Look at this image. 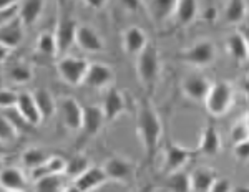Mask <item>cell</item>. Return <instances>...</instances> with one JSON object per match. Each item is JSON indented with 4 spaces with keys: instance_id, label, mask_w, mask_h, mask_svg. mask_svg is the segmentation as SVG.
<instances>
[{
    "instance_id": "cell-10",
    "label": "cell",
    "mask_w": 249,
    "mask_h": 192,
    "mask_svg": "<svg viewBox=\"0 0 249 192\" xmlns=\"http://www.w3.org/2000/svg\"><path fill=\"white\" fill-rule=\"evenodd\" d=\"M60 116L68 129H82L83 123V108L75 98H63L60 101Z\"/></svg>"
},
{
    "instance_id": "cell-22",
    "label": "cell",
    "mask_w": 249,
    "mask_h": 192,
    "mask_svg": "<svg viewBox=\"0 0 249 192\" xmlns=\"http://www.w3.org/2000/svg\"><path fill=\"white\" fill-rule=\"evenodd\" d=\"M67 164L68 161L65 158H62V156H52L43 164H40L38 167L32 169V179L35 181V179L47 174H63L67 171Z\"/></svg>"
},
{
    "instance_id": "cell-23",
    "label": "cell",
    "mask_w": 249,
    "mask_h": 192,
    "mask_svg": "<svg viewBox=\"0 0 249 192\" xmlns=\"http://www.w3.org/2000/svg\"><path fill=\"white\" fill-rule=\"evenodd\" d=\"M45 7V0H23L20 5V20L25 27H32L37 23Z\"/></svg>"
},
{
    "instance_id": "cell-42",
    "label": "cell",
    "mask_w": 249,
    "mask_h": 192,
    "mask_svg": "<svg viewBox=\"0 0 249 192\" xmlns=\"http://www.w3.org/2000/svg\"><path fill=\"white\" fill-rule=\"evenodd\" d=\"M216 15H218V12H216L214 7H210V9H206V12H204V18L206 20H214Z\"/></svg>"
},
{
    "instance_id": "cell-40",
    "label": "cell",
    "mask_w": 249,
    "mask_h": 192,
    "mask_svg": "<svg viewBox=\"0 0 249 192\" xmlns=\"http://www.w3.org/2000/svg\"><path fill=\"white\" fill-rule=\"evenodd\" d=\"M120 3L126 9L128 12H136L140 10V5H142V2L140 0H120Z\"/></svg>"
},
{
    "instance_id": "cell-38",
    "label": "cell",
    "mask_w": 249,
    "mask_h": 192,
    "mask_svg": "<svg viewBox=\"0 0 249 192\" xmlns=\"http://www.w3.org/2000/svg\"><path fill=\"white\" fill-rule=\"evenodd\" d=\"M234 156L238 161H243V162L249 161V139L234 144Z\"/></svg>"
},
{
    "instance_id": "cell-29",
    "label": "cell",
    "mask_w": 249,
    "mask_h": 192,
    "mask_svg": "<svg viewBox=\"0 0 249 192\" xmlns=\"http://www.w3.org/2000/svg\"><path fill=\"white\" fill-rule=\"evenodd\" d=\"M35 101H37V106L40 110V114H42V119H48L50 116H53L55 113V99L53 96L48 93L47 90H35L34 91Z\"/></svg>"
},
{
    "instance_id": "cell-36",
    "label": "cell",
    "mask_w": 249,
    "mask_h": 192,
    "mask_svg": "<svg viewBox=\"0 0 249 192\" xmlns=\"http://www.w3.org/2000/svg\"><path fill=\"white\" fill-rule=\"evenodd\" d=\"M18 134V129L12 125V121L9 118L2 114V121H0V138H2L3 143H10L17 138Z\"/></svg>"
},
{
    "instance_id": "cell-27",
    "label": "cell",
    "mask_w": 249,
    "mask_h": 192,
    "mask_svg": "<svg viewBox=\"0 0 249 192\" xmlns=\"http://www.w3.org/2000/svg\"><path fill=\"white\" fill-rule=\"evenodd\" d=\"M175 14L179 25H190L198 15V2L196 0H178Z\"/></svg>"
},
{
    "instance_id": "cell-45",
    "label": "cell",
    "mask_w": 249,
    "mask_h": 192,
    "mask_svg": "<svg viewBox=\"0 0 249 192\" xmlns=\"http://www.w3.org/2000/svg\"><path fill=\"white\" fill-rule=\"evenodd\" d=\"M243 88H244V93H246V95L249 96V78L243 83Z\"/></svg>"
},
{
    "instance_id": "cell-39",
    "label": "cell",
    "mask_w": 249,
    "mask_h": 192,
    "mask_svg": "<svg viewBox=\"0 0 249 192\" xmlns=\"http://www.w3.org/2000/svg\"><path fill=\"white\" fill-rule=\"evenodd\" d=\"M234 191V187L231 186V181L226 177H216L214 184H213L211 192H231Z\"/></svg>"
},
{
    "instance_id": "cell-20",
    "label": "cell",
    "mask_w": 249,
    "mask_h": 192,
    "mask_svg": "<svg viewBox=\"0 0 249 192\" xmlns=\"http://www.w3.org/2000/svg\"><path fill=\"white\" fill-rule=\"evenodd\" d=\"M123 45L126 53L138 55L144 47L148 45L146 33L140 27H128L123 33Z\"/></svg>"
},
{
    "instance_id": "cell-46",
    "label": "cell",
    "mask_w": 249,
    "mask_h": 192,
    "mask_svg": "<svg viewBox=\"0 0 249 192\" xmlns=\"http://www.w3.org/2000/svg\"><path fill=\"white\" fill-rule=\"evenodd\" d=\"M60 2H62V3H63V2H67V0H60Z\"/></svg>"
},
{
    "instance_id": "cell-33",
    "label": "cell",
    "mask_w": 249,
    "mask_h": 192,
    "mask_svg": "<svg viewBox=\"0 0 249 192\" xmlns=\"http://www.w3.org/2000/svg\"><path fill=\"white\" fill-rule=\"evenodd\" d=\"M90 167V161H88V158L85 156H73V158L68 161L67 164V171L65 174L71 176V177H78L82 173H85V171Z\"/></svg>"
},
{
    "instance_id": "cell-35",
    "label": "cell",
    "mask_w": 249,
    "mask_h": 192,
    "mask_svg": "<svg viewBox=\"0 0 249 192\" xmlns=\"http://www.w3.org/2000/svg\"><path fill=\"white\" fill-rule=\"evenodd\" d=\"M9 75L12 81H15L17 85H25V83H29L32 80L34 73H32V70L27 65H15L10 68Z\"/></svg>"
},
{
    "instance_id": "cell-14",
    "label": "cell",
    "mask_w": 249,
    "mask_h": 192,
    "mask_svg": "<svg viewBox=\"0 0 249 192\" xmlns=\"http://www.w3.org/2000/svg\"><path fill=\"white\" fill-rule=\"evenodd\" d=\"M103 111H105L107 121H113L120 114H123L126 111V99L123 93H120L113 86H108L105 101H103Z\"/></svg>"
},
{
    "instance_id": "cell-2",
    "label": "cell",
    "mask_w": 249,
    "mask_h": 192,
    "mask_svg": "<svg viewBox=\"0 0 249 192\" xmlns=\"http://www.w3.org/2000/svg\"><path fill=\"white\" fill-rule=\"evenodd\" d=\"M160 53L155 43H148L138 53L136 60V71L138 78L146 88H153L156 80L160 77Z\"/></svg>"
},
{
    "instance_id": "cell-13",
    "label": "cell",
    "mask_w": 249,
    "mask_h": 192,
    "mask_svg": "<svg viewBox=\"0 0 249 192\" xmlns=\"http://www.w3.org/2000/svg\"><path fill=\"white\" fill-rule=\"evenodd\" d=\"M77 45L88 53H100L105 48L102 37L88 25H78L77 30Z\"/></svg>"
},
{
    "instance_id": "cell-3",
    "label": "cell",
    "mask_w": 249,
    "mask_h": 192,
    "mask_svg": "<svg viewBox=\"0 0 249 192\" xmlns=\"http://www.w3.org/2000/svg\"><path fill=\"white\" fill-rule=\"evenodd\" d=\"M232 101H234L232 86L226 81H218L211 86L210 93L204 99V105H206V110L210 114L223 116L231 110Z\"/></svg>"
},
{
    "instance_id": "cell-1",
    "label": "cell",
    "mask_w": 249,
    "mask_h": 192,
    "mask_svg": "<svg viewBox=\"0 0 249 192\" xmlns=\"http://www.w3.org/2000/svg\"><path fill=\"white\" fill-rule=\"evenodd\" d=\"M136 133L142 139L144 154L148 159H153L160 147V139L163 134V125L158 113L150 103V99L143 98L136 111Z\"/></svg>"
},
{
    "instance_id": "cell-41",
    "label": "cell",
    "mask_w": 249,
    "mask_h": 192,
    "mask_svg": "<svg viewBox=\"0 0 249 192\" xmlns=\"http://www.w3.org/2000/svg\"><path fill=\"white\" fill-rule=\"evenodd\" d=\"M85 3L90 7V9L98 10V9H103V7H105L107 0H85Z\"/></svg>"
},
{
    "instance_id": "cell-43",
    "label": "cell",
    "mask_w": 249,
    "mask_h": 192,
    "mask_svg": "<svg viewBox=\"0 0 249 192\" xmlns=\"http://www.w3.org/2000/svg\"><path fill=\"white\" fill-rule=\"evenodd\" d=\"M18 0H0V5L2 9H7V7H12V5H17Z\"/></svg>"
},
{
    "instance_id": "cell-12",
    "label": "cell",
    "mask_w": 249,
    "mask_h": 192,
    "mask_svg": "<svg viewBox=\"0 0 249 192\" xmlns=\"http://www.w3.org/2000/svg\"><path fill=\"white\" fill-rule=\"evenodd\" d=\"M213 83L204 75H190L183 81V93L193 101H204Z\"/></svg>"
},
{
    "instance_id": "cell-11",
    "label": "cell",
    "mask_w": 249,
    "mask_h": 192,
    "mask_svg": "<svg viewBox=\"0 0 249 192\" xmlns=\"http://www.w3.org/2000/svg\"><path fill=\"white\" fill-rule=\"evenodd\" d=\"M77 30L78 25L73 18L62 17L57 23V30H55V38H57L58 53H63L68 48L77 42Z\"/></svg>"
},
{
    "instance_id": "cell-17",
    "label": "cell",
    "mask_w": 249,
    "mask_h": 192,
    "mask_svg": "<svg viewBox=\"0 0 249 192\" xmlns=\"http://www.w3.org/2000/svg\"><path fill=\"white\" fill-rule=\"evenodd\" d=\"M23 38V23L22 20L15 18L12 22L2 23V30H0V40H2V45L9 48H17Z\"/></svg>"
},
{
    "instance_id": "cell-34",
    "label": "cell",
    "mask_w": 249,
    "mask_h": 192,
    "mask_svg": "<svg viewBox=\"0 0 249 192\" xmlns=\"http://www.w3.org/2000/svg\"><path fill=\"white\" fill-rule=\"evenodd\" d=\"M231 139L234 144L249 139V114L234 123V126L231 129Z\"/></svg>"
},
{
    "instance_id": "cell-6",
    "label": "cell",
    "mask_w": 249,
    "mask_h": 192,
    "mask_svg": "<svg viewBox=\"0 0 249 192\" xmlns=\"http://www.w3.org/2000/svg\"><path fill=\"white\" fill-rule=\"evenodd\" d=\"M195 154H198V151L188 149V147H183L175 143H168L164 147V173L170 174L173 171L183 169Z\"/></svg>"
},
{
    "instance_id": "cell-32",
    "label": "cell",
    "mask_w": 249,
    "mask_h": 192,
    "mask_svg": "<svg viewBox=\"0 0 249 192\" xmlns=\"http://www.w3.org/2000/svg\"><path fill=\"white\" fill-rule=\"evenodd\" d=\"M47 154L43 153L42 149H38V147H32V149H27L25 153L22 154V162L25 167H29V169H35V167H38L40 164H43L47 161Z\"/></svg>"
},
{
    "instance_id": "cell-7",
    "label": "cell",
    "mask_w": 249,
    "mask_h": 192,
    "mask_svg": "<svg viewBox=\"0 0 249 192\" xmlns=\"http://www.w3.org/2000/svg\"><path fill=\"white\" fill-rule=\"evenodd\" d=\"M110 181L108 176L105 173L103 167H88L85 173H82L78 177H75V182H73V189L78 191V192H90V191H96L100 189L102 186Z\"/></svg>"
},
{
    "instance_id": "cell-24",
    "label": "cell",
    "mask_w": 249,
    "mask_h": 192,
    "mask_svg": "<svg viewBox=\"0 0 249 192\" xmlns=\"http://www.w3.org/2000/svg\"><path fill=\"white\" fill-rule=\"evenodd\" d=\"M2 189L9 192H20L27 189V179L20 169L7 167L2 173Z\"/></svg>"
},
{
    "instance_id": "cell-19",
    "label": "cell",
    "mask_w": 249,
    "mask_h": 192,
    "mask_svg": "<svg viewBox=\"0 0 249 192\" xmlns=\"http://www.w3.org/2000/svg\"><path fill=\"white\" fill-rule=\"evenodd\" d=\"M226 48L230 51L232 60L238 63H246L249 62V47L248 40L241 32H234L231 33L226 40Z\"/></svg>"
},
{
    "instance_id": "cell-8",
    "label": "cell",
    "mask_w": 249,
    "mask_h": 192,
    "mask_svg": "<svg viewBox=\"0 0 249 192\" xmlns=\"http://www.w3.org/2000/svg\"><path fill=\"white\" fill-rule=\"evenodd\" d=\"M113 80H115V71L110 66L103 65L100 62H95L90 63V66H88L83 85L88 88H95V90H102V88L110 86L113 83Z\"/></svg>"
},
{
    "instance_id": "cell-44",
    "label": "cell",
    "mask_w": 249,
    "mask_h": 192,
    "mask_svg": "<svg viewBox=\"0 0 249 192\" xmlns=\"http://www.w3.org/2000/svg\"><path fill=\"white\" fill-rule=\"evenodd\" d=\"M239 32L244 35V37H246V40H248V47H249V27H243V29H239Z\"/></svg>"
},
{
    "instance_id": "cell-21",
    "label": "cell",
    "mask_w": 249,
    "mask_h": 192,
    "mask_svg": "<svg viewBox=\"0 0 249 192\" xmlns=\"http://www.w3.org/2000/svg\"><path fill=\"white\" fill-rule=\"evenodd\" d=\"M218 174L210 167H199L191 173V191L193 192H211Z\"/></svg>"
},
{
    "instance_id": "cell-28",
    "label": "cell",
    "mask_w": 249,
    "mask_h": 192,
    "mask_svg": "<svg viewBox=\"0 0 249 192\" xmlns=\"http://www.w3.org/2000/svg\"><path fill=\"white\" fill-rule=\"evenodd\" d=\"M248 5L246 0H228L226 9H224V18L230 23H241L246 18Z\"/></svg>"
},
{
    "instance_id": "cell-16",
    "label": "cell",
    "mask_w": 249,
    "mask_h": 192,
    "mask_svg": "<svg viewBox=\"0 0 249 192\" xmlns=\"http://www.w3.org/2000/svg\"><path fill=\"white\" fill-rule=\"evenodd\" d=\"M221 149V138L213 123H208L201 134V141H199L198 153L203 156H216Z\"/></svg>"
},
{
    "instance_id": "cell-37",
    "label": "cell",
    "mask_w": 249,
    "mask_h": 192,
    "mask_svg": "<svg viewBox=\"0 0 249 192\" xmlns=\"http://www.w3.org/2000/svg\"><path fill=\"white\" fill-rule=\"evenodd\" d=\"M18 95H20V93H15V91L9 90V88L2 90V98H0V105H2V110H5V108H14V106H17Z\"/></svg>"
},
{
    "instance_id": "cell-4",
    "label": "cell",
    "mask_w": 249,
    "mask_h": 192,
    "mask_svg": "<svg viewBox=\"0 0 249 192\" xmlns=\"http://www.w3.org/2000/svg\"><path fill=\"white\" fill-rule=\"evenodd\" d=\"M88 66H90V63H88L85 58L63 57L58 60L57 71H58L60 78L65 83H68L70 86H78V85H83V80H85Z\"/></svg>"
},
{
    "instance_id": "cell-30",
    "label": "cell",
    "mask_w": 249,
    "mask_h": 192,
    "mask_svg": "<svg viewBox=\"0 0 249 192\" xmlns=\"http://www.w3.org/2000/svg\"><path fill=\"white\" fill-rule=\"evenodd\" d=\"M37 50L42 55H47V57H55V55L58 53V45H57L55 33H50V32L40 33V37L37 40Z\"/></svg>"
},
{
    "instance_id": "cell-18",
    "label": "cell",
    "mask_w": 249,
    "mask_h": 192,
    "mask_svg": "<svg viewBox=\"0 0 249 192\" xmlns=\"http://www.w3.org/2000/svg\"><path fill=\"white\" fill-rule=\"evenodd\" d=\"M17 110L22 113L23 118L29 123H32L34 126H37L40 121H42V114H40V110L37 106V101H35L34 93H23L18 95V101H17Z\"/></svg>"
},
{
    "instance_id": "cell-5",
    "label": "cell",
    "mask_w": 249,
    "mask_h": 192,
    "mask_svg": "<svg viewBox=\"0 0 249 192\" xmlns=\"http://www.w3.org/2000/svg\"><path fill=\"white\" fill-rule=\"evenodd\" d=\"M216 58V47L210 40L196 42L181 53V60L184 63H190L193 66H208Z\"/></svg>"
},
{
    "instance_id": "cell-25",
    "label": "cell",
    "mask_w": 249,
    "mask_h": 192,
    "mask_svg": "<svg viewBox=\"0 0 249 192\" xmlns=\"http://www.w3.org/2000/svg\"><path fill=\"white\" fill-rule=\"evenodd\" d=\"M164 189L173 192H188L191 191V174L184 173L183 169L173 171L168 174L164 181Z\"/></svg>"
},
{
    "instance_id": "cell-31",
    "label": "cell",
    "mask_w": 249,
    "mask_h": 192,
    "mask_svg": "<svg viewBox=\"0 0 249 192\" xmlns=\"http://www.w3.org/2000/svg\"><path fill=\"white\" fill-rule=\"evenodd\" d=\"M35 191L38 192H57L62 191V179L60 174H47L42 177L35 179Z\"/></svg>"
},
{
    "instance_id": "cell-9",
    "label": "cell",
    "mask_w": 249,
    "mask_h": 192,
    "mask_svg": "<svg viewBox=\"0 0 249 192\" xmlns=\"http://www.w3.org/2000/svg\"><path fill=\"white\" fill-rule=\"evenodd\" d=\"M103 169H105L108 179L115 182H128L135 176V164L124 158H120V156H113L108 159Z\"/></svg>"
},
{
    "instance_id": "cell-15",
    "label": "cell",
    "mask_w": 249,
    "mask_h": 192,
    "mask_svg": "<svg viewBox=\"0 0 249 192\" xmlns=\"http://www.w3.org/2000/svg\"><path fill=\"white\" fill-rule=\"evenodd\" d=\"M107 121L105 118V111L103 106H85L83 108V123H82V129L87 136H95L102 129L103 123Z\"/></svg>"
},
{
    "instance_id": "cell-26",
    "label": "cell",
    "mask_w": 249,
    "mask_h": 192,
    "mask_svg": "<svg viewBox=\"0 0 249 192\" xmlns=\"http://www.w3.org/2000/svg\"><path fill=\"white\" fill-rule=\"evenodd\" d=\"M176 5H178V0H151L150 10L156 22L161 23L175 14Z\"/></svg>"
}]
</instances>
